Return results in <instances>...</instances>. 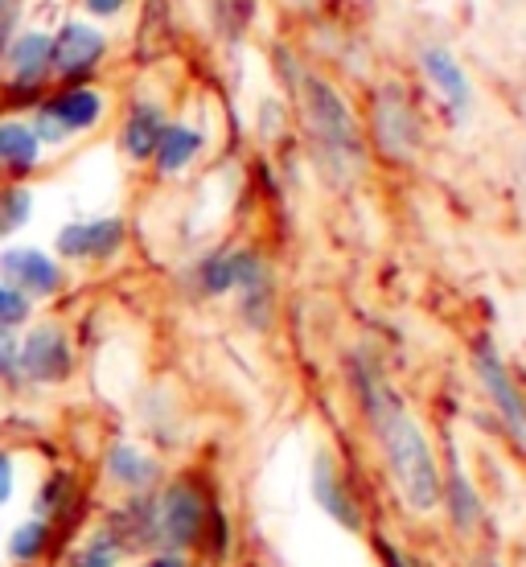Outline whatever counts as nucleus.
<instances>
[{
  "instance_id": "obj_23",
  "label": "nucleus",
  "mask_w": 526,
  "mask_h": 567,
  "mask_svg": "<svg viewBox=\"0 0 526 567\" xmlns=\"http://www.w3.org/2000/svg\"><path fill=\"white\" fill-rule=\"evenodd\" d=\"M29 210H33V194L25 185H4L0 189V239H9L17 227H25Z\"/></svg>"
},
{
  "instance_id": "obj_4",
  "label": "nucleus",
  "mask_w": 526,
  "mask_h": 567,
  "mask_svg": "<svg viewBox=\"0 0 526 567\" xmlns=\"http://www.w3.org/2000/svg\"><path fill=\"white\" fill-rule=\"evenodd\" d=\"M473 374H477V383H482L494 415L506 427V436L518 449H526V395L523 386H518V379L510 374V367H506L498 341L489 338V333H482V338L473 341Z\"/></svg>"
},
{
  "instance_id": "obj_3",
  "label": "nucleus",
  "mask_w": 526,
  "mask_h": 567,
  "mask_svg": "<svg viewBox=\"0 0 526 567\" xmlns=\"http://www.w3.org/2000/svg\"><path fill=\"white\" fill-rule=\"evenodd\" d=\"M214 497L202 485L198 473H182L157 489V526H161V551H198L206 518H210Z\"/></svg>"
},
{
  "instance_id": "obj_2",
  "label": "nucleus",
  "mask_w": 526,
  "mask_h": 567,
  "mask_svg": "<svg viewBox=\"0 0 526 567\" xmlns=\"http://www.w3.org/2000/svg\"><path fill=\"white\" fill-rule=\"evenodd\" d=\"M292 91L300 95V112H305V128L321 173L333 185H350L367 165V136L342 91L321 79V74H297Z\"/></svg>"
},
{
  "instance_id": "obj_29",
  "label": "nucleus",
  "mask_w": 526,
  "mask_h": 567,
  "mask_svg": "<svg viewBox=\"0 0 526 567\" xmlns=\"http://www.w3.org/2000/svg\"><path fill=\"white\" fill-rule=\"evenodd\" d=\"M141 567H194V559L182 551H153Z\"/></svg>"
},
{
  "instance_id": "obj_13",
  "label": "nucleus",
  "mask_w": 526,
  "mask_h": 567,
  "mask_svg": "<svg viewBox=\"0 0 526 567\" xmlns=\"http://www.w3.org/2000/svg\"><path fill=\"white\" fill-rule=\"evenodd\" d=\"M420 71L427 74V83L436 86V95L444 100L453 120H470L473 112V83L470 71L461 66V58L448 45H424L420 50Z\"/></svg>"
},
{
  "instance_id": "obj_19",
  "label": "nucleus",
  "mask_w": 526,
  "mask_h": 567,
  "mask_svg": "<svg viewBox=\"0 0 526 567\" xmlns=\"http://www.w3.org/2000/svg\"><path fill=\"white\" fill-rule=\"evenodd\" d=\"M202 144H206V136H202L194 124H169V128H165V136H161V144H157V153H153V161H157V173L173 177V173L189 169V165L198 161Z\"/></svg>"
},
{
  "instance_id": "obj_24",
  "label": "nucleus",
  "mask_w": 526,
  "mask_h": 567,
  "mask_svg": "<svg viewBox=\"0 0 526 567\" xmlns=\"http://www.w3.org/2000/svg\"><path fill=\"white\" fill-rule=\"evenodd\" d=\"M198 551L210 559V564H223L230 551V518L227 511L214 502L210 506V518H206V530H202V543H198Z\"/></svg>"
},
{
  "instance_id": "obj_18",
  "label": "nucleus",
  "mask_w": 526,
  "mask_h": 567,
  "mask_svg": "<svg viewBox=\"0 0 526 567\" xmlns=\"http://www.w3.org/2000/svg\"><path fill=\"white\" fill-rule=\"evenodd\" d=\"M9 62H13V79L21 91H38L50 79V38L45 33H21L9 45Z\"/></svg>"
},
{
  "instance_id": "obj_10",
  "label": "nucleus",
  "mask_w": 526,
  "mask_h": 567,
  "mask_svg": "<svg viewBox=\"0 0 526 567\" xmlns=\"http://www.w3.org/2000/svg\"><path fill=\"white\" fill-rule=\"evenodd\" d=\"M264 271H268V259L251 247H218L198 264V292L202 297H227Z\"/></svg>"
},
{
  "instance_id": "obj_17",
  "label": "nucleus",
  "mask_w": 526,
  "mask_h": 567,
  "mask_svg": "<svg viewBox=\"0 0 526 567\" xmlns=\"http://www.w3.org/2000/svg\"><path fill=\"white\" fill-rule=\"evenodd\" d=\"M165 128H169L165 112H161L157 103L141 100L128 112V120H124V132H120L124 153H128L132 161H153V153H157V144H161V136H165Z\"/></svg>"
},
{
  "instance_id": "obj_25",
  "label": "nucleus",
  "mask_w": 526,
  "mask_h": 567,
  "mask_svg": "<svg viewBox=\"0 0 526 567\" xmlns=\"http://www.w3.org/2000/svg\"><path fill=\"white\" fill-rule=\"evenodd\" d=\"M66 567H120V547L100 530V535H91V539L71 555Z\"/></svg>"
},
{
  "instance_id": "obj_12",
  "label": "nucleus",
  "mask_w": 526,
  "mask_h": 567,
  "mask_svg": "<svg viewBox=\"0 0 526 567\" xmlns=\"http://www.w3.org/2000/svg\"><path fill=\"white\" fill-rule=\"evenodd\" d=\"M103 54H107V38L100 29L66 21L50 42V71H58L62 79H86L103 62Z\"/></svg>"
},
{
  "instance_id": "obj_31",
  "label": "nucleus",
  "mask_w": 526,
  "mask_h": 567,
  "mask_svg": "<svg viewBox=\"0 0 526 567\" xmlns=\"http://www.w3.org/2000/svg\"><path fill=\"white\" fill-rule=\"evenodd\" d=\"M83 4H86V9H91L95 17H115L120 9H124V4H128V0H83Z\"/></svg>"
},
{
  "instance_id": "obj_6",
  "label": "nucleus",
  "mask_w": 526,
  "mask_h": 567,
  "mask_svg": "<svg viewBox=\"0 0 526 567\" xmlns=\"http://www.w3.org/2000/svg\"><path fill=\"white\" fill-rule=\"evenodd\" d=\"M441 511L453 526L456 539H477L485 526V497L465 468V456H456L453 436L444 432V461H441Z\"/></svg>"
},
{
  "instance_id": "obj_8",
  "label": "nucleus",
  "mask_w": 526,
  "mask_h": 567,
  "mask_svg": "<svg viewBox=\"0 0 526 567\" xmlns=\"http://www.w3.org/2000/svg\"><path fill=\"white\" fill-rule=\"evenodd\" d=\"M103 120V95L91 91V86H66L42 103L38 112V124H33V136L50 144H62L74 132L95 128Z\"/></svg>"
},
{
  "instance_id": "obj_26",
  "label": "nucleus",
  "mask_w": 526,
  "mask_h": 567,
  "mask_svg": "<svg viewBox=\"0 0 526 567\" xmlns=\"http://www.w3.org/2000/svg\"><path fill=\"white\" fill-rule=\"evenodd\" d=\"M370 547H374V555H379V564L383 567H427L420 555H412L403 543H395V539H386V535H370Z\"/></svg>"
},
{
  "instance_id": "obj_21",
  "label": "nucleus",
  "mask_w": 526,
  "mask_h": 567,
  "mask_svg": "<svg viewBox=\"0 0 526 567\" xmlns=\"http://www.w3.org/2000/svg\"><path fill=\"white\" fill-rule=\"evenodd\" d=\"M38 148H42V141L33 136L29 124H17V120L0 124V169L4 173H13V177L29 173L38 165Z\"/></svg>"
},
{
  "instance_id": "obj_32",
  "label": "nucleus",
  "mask_w": 526,
  "mask_h": 567,
  "mask_svg": "<svg viewBox=\"0 0 526 567\" xmlns=\"http://www.w3.org/2000/svg\"><path fill=\"white\" fill-rule=\"evenodd\" d=\"M470 567H506V564H502L498 555H489V551H485V555H477V559H473Z\"/></svg>"
},
{
  "instance_id": "obj_33",
  "label": "nucleus",
  "mask_w": 526,
  "mask_h": 567,
  "mask_svg": "<svg viewBox=\"0 0 526 567\" xmlns=\"http://www.w3.org/2000/svg\"><path fill=\"white\" fill-rule=\"evenodd\" d=\"M9 9H17V0H0V17L9 13Z\"/></svg>"
},
{
  "instance_id": "obj_14",
  "label": "nucleus",
  "mask_w": 526,
  "mask_h": 567,
  "mask_svg": "<svg viewBox=\"0 0 526 567\" xmlns=\"http://www.w3.org/2000/svg\"><path fill=\"white\" fill-rule=\"evenodd\" d=\"M124 223L120 218H91V223H71L58 230V256L83 259V264H103L124 247Z\"/></svg>"
},
{
  "instance_id": "obj_22",
  "label": "nucleus",
  "mask_w": 526,
  "mask_h": 567,
  "mask_svg": "<svg viewBox=\"0 0 526 567\" xmlns=\"http://www.w3.org/2000/svg\"><path fill=\"white\" fill-rule=\"evenodd\" d=\"M50 547H54V526L45 523V518H29L25 526H17L13 539H9V555L21 567L42 564L45 555H50Z\"/></svg>"
},
{
  "instance_id": "obj_30",
  "label": "nucleus",
  "mask_w": 526,
  "mask_h": 567,
  "mask_svg": "<svg viewBox=\"0 0 526 567\" xmlns=\"http://www.w3.org/2000/svg\"><path fill=\"white\" fill-rule=\"evenodd\" d=\"M13 494V456L0 453V502H9Z\"/></svg>"
},
{
  "instance_id": "obj_15",
  "label": "nucleus",
  "mask_w": 526,
  "mask_h": 567,
  "mask_svg": "<svg viewBox=\"0 0 526 567\" xmlns=\"http://www.w3.org/2000/svg\"><path fill=\"white\" fill-rule=\"evenodd\" d=\"M0 271L13 292L21 297H54L62 288V271L45 251H33V247H17V251H4L0 256Z\"/></svg>"
},
{
  "instance_id": "obj_28",
  "label": "nucleus",
  "mask_w": 526,
  "mask_h": 567,
  "mask_svg": "<svg viewBox=\"0 0 526 567\" xmlns=\"http://www.w3.org/2000/svg\"><path fill=\"white\" fill-rule=\"evenodd\" d=\"M0 379H21V350L9 333H0Z\"/></svg>"
},
{
  "instance_id": "obj_5",
  "label": "nucleus",
  "mask_w": 526,
  "mask_h": 567,
  "mask_svg": "<svg viewBox=\"0 0 526 567\" xmlns=\"http://www.w3.org/2000/svg\"><path fill=\"white\" fill-rule=\"evenodd\" d=\"M370 141H374V148L386 161H399V165H408L420 153V141H424L420 115H415V107L408 103V95L399 86L374 91V103H370Z\"/></svg>"
},
{
  "instance_id": "obj_16",
  "label": "nucleus",
  "mask_w": 526,
  "mask_h": 567,
  "mask_svg": "<svg viewBox=\"0 0 526 567\" xmlns=\"http://www.w3.org/2000/svg\"><path fill=\"white\" fill-rule=\"evenodd\" d=\"M107 477L124 494H153L161 485V465L157 456H148L136 444H112L107 449Z\"/></svg>"
},
{
  "instance_id": "obj_7",
  "label": "nucleus",
  "mask_w": 526,
  "mask_h": 567,
  "mask_svg": "<svg viewBox=\"0 0 526 567\" xmlns=\"http://www.w3.org/2000/svg\"><path fill=\"white\" fill-rule=\"evenodd\" d=\"M309 489H313L317 511L326 514L329 523H338L345 535H362L367 530V511H362V497L354 494V485L345 482L342 465L333 461L329 449L313 456V468H309Z\"/></svg>"
},
{
  "instance_id": "obj_11",
  "label": "nucleus",
  "mask_w": 526,
  "mask_h": 567,
  "mask_svg": "<svg viewBox=\"0 0 526 567\" xmlns=\"http://www.w3.org/2000/svg\"><path fill=\"white\" fill-rule=\"evenodd\" d=\"M71 370H74V350L66 329L38 326L21 341V374H29L33 383H66Z\"/></svg>"
},
{
  "instance_id": "obj_20",
  "label": "nucleus",
  "mask_w": 526,
  "mask_h": 567,
  "mask_svg": "<svg viewBox=\"0 0 526 567\" xmlns=\"http://www.w3.org/2000/svg\"><path fill=\"white\" fill-rule=\"evenodd\" d=\"M79 502H83V489H79V482H74V473L58 468V473L45 477L42 494H38V514L58 530V526H66L74 518Z\"/></svg>"
},
{
  "instance_id": "obj_9",
  "label": "nucleus",
  "mask_w": 526,
  "mask_h": 567,
  "mask_svg": "<svg viewBox=\"0 0 526 567\" xmlns=\"http://www.w3.org/2000/svg\"><path fill=\"white\" fill-rule=\"evenodd\" d=\"M107 539L124 551H161V526H157V489L153 494H128L107 518Z\"/></svg>"
},
{
  "instance_id": "obj_1",
  "label": "nucleus",
  "mask_w": 526,
  "mask_h": 567,
  "mask_svg": "<svg viewBox=\"0 0 526 567\" xmlns=\"http://www.w3.org/2000/svg\"><path fill=\"white\" fill-rule=\"evenodd\" d=\"M350 391L362 412V424L370 427L374 453L386 468V482L399 494V502L412 514L427 518L441 511V453L420 424V415L408 408V399L386 383V374L367 354H350Z\"/></svg>"
},
{
  "instance_id": "obj_27",
  "label": "nucleus",
  "mask_w": 526,
  "mask_h": 567,
  "mask_svg": "<svg viewBox=\"0 0 526 567\" xmlns=\"http://www.w3.org/2000/svg\"><path fill=\"white\" fill-rule=\"evenodd\" d=\"M25 317H29V300L21 292H13V288H0V333L21 326Z\"/></svg>"
}]
</instances>
